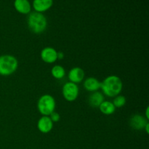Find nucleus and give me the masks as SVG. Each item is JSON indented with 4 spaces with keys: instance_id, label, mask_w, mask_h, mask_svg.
Segmentation results:
<instances>
[{
    "instance_id": "1",
    "label": "nucleus",
    "mask_w": 149,
    "mask_h": 149,
    "mask_svg": "<svg viewBox=\"0 0 149 149\" xmlns=\"http://www.w3.org/2000/svg\"><path fill=\"white\" fill-rule=\"evenodd\" d=\"M123 88L122 79L118 76L110 75L101 82L100 89L103 93L110 97H114L119 95Z\"/></svg>"
},
{
    "instance_id": "2",
    "label": "nucleus",
    "mask_w": 149,
    "mask_h": 149,
    "mask_svg": "<svg viewBox=\"0 0 149 149\" xmlns=\"http://www.w3.org/2000/svg\"><path fill=\"white\" fill-rule=\"evenodd\" d=\"M28 26L31 32L39 34L45 31L47 26V20L42 13L33 12L28 17Z\"/></svg>"
},
{
    "instance_id": "3",
    "label": "nucleus",
    "mask_w": 149,
    "mask_h": 149,
    "mask_svg": "<svg viewBox=\"0 0 149 149\" xmlns=\"http://www.w3.org/2000/svg\"><path fill=\"white\" fill-rule=\"evenodd\" d=\"M17 60L13 55H4L0 56V75H11L17 70Z\"/></svg>"
},
{
    "instance_id": "4",
    "label": "nucleus",
    "mask_w": 149,
    "mask_h": 149,
    "mask_svg": "<svg viewBox=\"0 0 149 149\" xmlns=\"http://www.w3.org/2000/svg\"><path fill=\"white\" fill-rule=\"evenodd\" d=\"M55 106H56V103L55 98L49 94L41 96L38 100V111L43 116H49L52 112L55 111Z\"/></svg>"
},
{
    "instance_id": "5",
    "label": "nucleus",
    "mask_w": 149,
    "mask_h": 149,
    "mask_svg": "<svg viewBox=\"0 0 149 149\" xmlns=\"http://www.w3.org/2000/svg\"><path fill=\"white\" fill-rule=\"evenodd\" d=\"M79 89L77 84L68 81L66 82L62 88V94L65 100L68 102L74 101L78 97Z\"/></svg>"
},
{
    "instance_id": "6",
    "label": "nucleus",
    "mask_w": 149,
    "mask_h": 149,
    "mask_svg": "<svg viewBox=\"0 0 149 149\" xmlns=\"http://www.w3.org/2000/svg\"><path fill=\"white\" fill-rule=\"evenodd\" d=\"M41 58L46 63H53L58 60V51L50 47H47L41 52Z\"/></svg>"
},
{
    "instance_id": "7",
    "label": "nucleus",
    "mask_w": 149,
    "mask_h": 149,
    "mask_svg": "<svg viewBox=\"0 0 149 149\" xmlns=\"http://www.w3.org/2000/svg\"><path fill=\"white\" fill-rule=\"evenodd\" d=\"M148 119L144 116L141 114H135L130 118V125L132 129L135 130H144V127L148 122Z\"/></svg>"
},
{
    "instance_id": "8",
    "label": "nucleus",
    "mask_w": 149,
    "mask_h": 149,
    "mask_svg": "<svg viewBox=\"0 0 149 149\" xmlns=\"http://www.w3.org/2000/svg\"><path fill=\"white\" fill-rule=\"evenodd\" d=\"M37 128L42 133H48L53 128V122H52L49 116H42L38 120Z\"/></svg>"
},
{
    "instance_id": "9",
    "label": "nucleus",
    "mask_w": 149,
    "mask_h": 149,
    "mask_svg": "<svg viewBox=\"0 0 149 149\" xmlns=\"http://www.w3.org/2000/svg\"><path fill=\"white\" fill-rule=\"evenodd\" d=\"M84 71L79 67H74L71 68L68 72V79L71 82L78 84L81 82L84 78Z\"/></svg>"
},
{
    "instance_id": "10",
    "label": "nucleus",
    "mask_w": 149,
    "mask_h": 149,
    "mask_svg": "<svg viewBox=\"0 0 149 149\" xmlns=\"http://www.w3.org/2000/svg\"><path fill=\"white\" fill-rule=\"evenodd\" d=\"M53 4L52 0H33V7L37 13H43L49 10Z\"/></svg>"
},
{
    "instance_id": "11",
    "label": "nucleus",
    "mask_w": 149,
    "mask_h": 149,
    "mask_svg": "<svg viewBox=\"0 0 149 149\" xmlns=\"http://www.w3.org/2000/svg\"><path fill=\"white\" fill-rule=\"evenodd\" d=\"M100 85L101 82L94 77H89L86 79L84 82V89L91 93L97 91L100 88Z\"/></svg>"
},
{
    "instance_id": "12",
    "label": "nucleus",
    "mask_w": 149,
    "mask_h": 149,
    "mask_svg": "<svg viewBox=\"0 0 149 149\" xmlns=\"http://www.w3.org/2000/svg\"><path fill=\"white\" fill-rule=\"evenodd\" d=\"M103 101H104V95L103 93L98 91L93 92L88 98L89 104L93 108H99Z\"/></svg>"
},
{
    "instance_id": "13",
    "label": "nucleus",
    "mask_w": 149,
    "mask_h": 149,
    "mask_svg": "<svg viewBox=\"0 0 149 149\" xmlns=\"http://www.w3.org/2000/svg\"><path fill=\"white\" fill-rule=\"evenodd\" d=\"M14 6L15 10L21 14H28L31 10L30 2L28 0H15Z\"/></svg>"
},
{
    "instance_id": "14",
    "label": "nucleus",
    "mask_w": 149,
    "mask_h": 149,
    "mask_svg": "<svg viewBox=\"0 0 149 149\" xmlns=\"http://www.w3.org/2000/svg\"><path fill=\"white\" fill-rule=\"evenodd\" d=\"M100 112L105 115H111L116 110V108L113 106V103L111 101L104 100L99 106Z\"/></svg>"
},
{
    "instance_id": "15",
    "label": "nucleus",
    "mask_w": 149,
    "mask_h": 149,
    "mask_svg": "<svg viewBox=\"0 0 149 149\" xmlns=\"http://www.w3.org/2000/svg\"><path fill=\"white\" fill-rule=\"evenodd\" d=\"M51 74L56 79H61L65 76V70L60 65H55L51 69Z\"/></svg>"
},
{
    "instance_id": "16",
    "label": "nucleus",
    "mask_w": 149,
    "mask_h": 149,
    "mask_svg": "<svg viewBox=\"0 0 149 149\" xmlns=\"http://www.w3.org/2000/svg\"><path fill=\"white\" fill-rule=\"evenodd\" d=\"M112 103H113L115 108H122L126 103V97L124 95H118L116 97H114V99H113Z\"/></svg>"
},
{
    "instance_id": "17",
    "label": "nucleus",
    "mask_w": 149,
    "mask_h": 149,
    "mask_svg": "<svg viewBox=\"0 0 149 149\" xmlns=\"http://www.w3.org/2000/svg\"><path fill=\"white\" fill-rule=\"evenodd\" d=\"M49 116L53 123L54 122H58L60 121V119H61V116H60V114L58 113V112H55V111L52 112Z\"/></svg>"
},
{
    "instance_id": "18",
    "label": "nucleus",
    "mask_w": 149,
    "mask_h": 149,
    "mask_svg": "<svg viewBox=\"0 0 149 149\" xmlns=\"http://www.w3.org/2000/svg\"><path fill=\"white\" fill-rule=\"evenodd\" d=\"M64 58V53L63 52H58V60H62Z\"/></svg>"
},
{
    "instance_id": "19",
    "label": "nucleus",
    "mask_w": 149,
    "mask_h": 149,
    "mask_svg": "<svg viewBox=\"0 0 149 149\" xmlns=\"http://www.w3.org/2000/svg\"><path fill=\"white\" fill-rule=\"evenodd\" d=\"M148 111H149V107H147L146 109V113H145V117L147 119H149V113H148Z\"/></svg>"
},
{
    "instance_id": "20",
    "label": "nucleus",
    "mask_w": 149,
    "mask_h": 149,
    "mask_svg": "<svg viewBox=\"0 0 149 149\" xmlns=\"http://www.w3.org/2000/svg\"><path fill=\"white\" fill-rule=\"evenodd\" d=\"M144 130H146V133L148 134V132H149V123H148V122L147 123V125L145 126V127H144Z\"/></svg>"
}]
</instances>
